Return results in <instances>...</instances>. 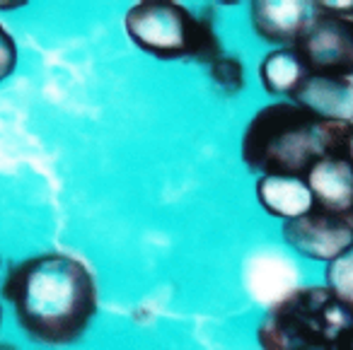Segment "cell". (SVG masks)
Returning a JSON list of instances; mask_svg holds the SVG:
<instances>
[{
	"label": "cell",
	"instance_id": "4",
	"mask_svg": "<svg viewBox=\"0 0 353 350\" xmlns=\"http://www.w3.org/2000/svg\"><path fill=\"white\" fill-rule=\"evenodd\" d=\"M128 39L160 61L196 59L211 65L221 54L218 34L206 15H192L182 3L143 0L123 17Z\"/></svg>",
	"mask_w": 353,
	"mask_h": 350
},
{
	"label": "cell",
	"instance_id": "6",
	"mask_svg": "<svg viewBox=\"0 0 353 350\" xmlns=\"http://www.w3.org/2000/svg\"><path fill=\"white\" fill-rule=\"evenodd\" d=\"M283 239L300 256L332 263L353 247V210L348 215H334L314 208L285 223Z\"/></svg>",
	"mask_w": 353,
	"mask_h": 350
},
{
	"label": "cell",
	"instance_id": "8",
	"mask_svg": "<svg viewBox=\"0 0 353 350\" xmlns=\"http://www.w3.org/2000/svg\"><path fill=\"white\" fill-rule=\"evenodd\" d=\"M305 181L312 191L314 208L334 215H348L353 210V165L343 155L319 160Z\"/></svg>",
	"mask_w": 353,
	"mask_h": 350
},
{
	"label": "cell",
	"instance_id": "7",
	"mask_svg": "<svg viewBox=\"0 0 353 350\" xmlns=\"http://www.w3.org/2000/svg\"><path fill=\"white\" fill-rule=\"evenodd\" d=\"M298 107L312 116L329 123H346L353 126V80L351 78H329V75H312L303 80L298 92L293 94Z\"/></svg>",
	"mask_w": 353,
	"mask_h": 350
},
{
	"label": "cell",
	"instance_id": "14",
	"mask_svg": "<svg viewBox=\"0 0 353 350\" xmlns=\"http://www.w3.org/2000/svg\"><path fill=\"white\" fill-rule=\"evenodd\" d=\"M17 65V46L12 34L0 25V83H6Z\"/></svg>",
	"mask_w": 353,
	"mask_h": 350
},
{
	"label": "cell",
	"instance_id": "3",
	"mask_svg": "<svg viewBox=\"0 0 353 350\" xmlns=\"http://www.w3.org/2000/svg\"><path fill=\"white\" fill-rule=\"evenodd\" d=\"M261 350H353V307L327 285L281 297L256 329Z\"/></svg>",
	"mask_w": 353,
	"mask_h": 350
},
{
	"label": "cell",
	"instance_id": "5",
	"mask_svg": "<svg viewBox=\"0 0 353 350\" xmlns=\"http://www.w3.org/2000/svg\"><path fill=\"white\" fill-rule=\"evenodd\" d=\"M295 49L312 75L353 78V17L314 10L305 22Z\"/></svg>",
	"mask_w": 353,
	"mask_h": 350
},
{
	"label": "cell",
	"instance_id": "15",
	"mask_svg": "<svg viewBox=\"0 0 353 350\" xmlns=\"http://www.w3.org/2000/svg\"><path fill=\"white\" fill-rule=\"evenodd\" d=\"M341 155L353 165V128H351V133H348L346 143H343V152H341Z\"/></svg>",
	"mask_w": 353,
	"mask_h": 350
},
{
	"label": "cell",
	"instance_id": "17",
	"mask_svg": "<svg viewBox=\"0 0 353 350\" xmlns=\"http://www.w3.org/2000/svg\"><path fill=\"white\" fill-rule=\"evenodd\" d=\"M0 350H17L12 343H0Z\"/></svg>",
	"mask_w": 353,
	"mask_h": 350
},
{
	"label": "cell",
	"instance_id": "1",
	"mask_svg": "<svg viewBox=\"0 0 353 350\" xmlns=\"http://www.w3.org/2000/svg\"><path fill=\"white\" fill-rule=\"evenodd\" d=\"M3 295L17 324L44 345L75 343L97 314V282L83 261L68 254H39L8 271Z\"/></svg>",
	"mask_w": 353,
	"mask_h": 350
},
{
	"label": "cell",
	"instance_id": "2",
	"mask_svg": "<svg viewBox=\"0 0 353 350\" xmlns=\"http://www.w3.org/2000/svg\"><path fill=\"white\" fill-rule=\"evenodd\" d=\"M353 126L312 116L295 102H274L252 116L242 136V160L261 176H300L319 160L341 155Z\"/></svg>",
	"mask_w": 353,
	"mask_h": 350
},
{
	"label": "cell",
	"instance_id": "16",
	"mask_svg": "<svg viewBox=\"0 0 353 350\" xmlns=\"http://www.w3.org/2000/svg\"><path fill=\"white\" fill-rule=\"evenodd\" d=\"M25 0H17V3H0V10H15V8H25Z\"/></svg>",
	"mask_w": 353,
	"mask_h": 350
},
{
	"label": "cell",
	"instance_id": "13",
	"mask_svg": "<svg viewBox=\"0 0 353 350\" xmlns=\"http://www.w3.org/2000/svg\"><path fill=\"white\" fill-rule=\"evenodd\" d=\"M211 78L223 94H237L245 88V68L237 59L218 56L211 63Z\"/></svg>",
	"mask_w": 353,
	"mask_h": 350
},
{
	"label": "cell",
	"instance_id": "12",
	"mask_svg": "<svg viewBox=\"0 0 353 350\" xmlns=\"http://www.w3.org/2000/svg\"><path fill=\"white\" fill-rule=\"evenodd\" d=\"M324 278H327V287L343 300L346 305L353 307V247L348 251H343L336 261L327 263V271H324Z\"/></svg>",
	"mask_w": 353,
	"mask_h": 350
},
{
	"label": "cell",
	"instance_id": "10",
	"mask_svg": "<svg viewBox=\"0 0 353 350\" xmlns=\"http://www.w3.org/2000/svg\"><path fill=\"white\" fill-rule=\"evenodd\" d=\"M254 194L261 208L283 223L298 220L314 210L312 191L300 176H259Z\"/></svg>",
	"mask_w": 353,
	"mask_h": 350
},
{
	"label": "cell",
	"instance_id": "11",
	"mask_svg": "<svg viewBox=\"0 0 353 350\" xmlns=\"http://www.w3.org/2000/svg\"><path fill=\"white\" fill-rule=\"evenodd\" d=\"M307 75L310 70L295 46H276L259 63L261 88L274 97H293Z\"/></svg>",
	"mask_w": 353,
	"mask_h": 350
},
{
	"label": "cell",
	"instance_id": "9",
	"mask_svg": "<svg viewBox=\"0 0 353 350\" xmlns=\"http://www.w3.org/2000/svg\"><path fill=\"white\" fill-rule=\"evenodd\" d=\"M252 30L269 44L295 46L305 22L307 6L300 0H256L252 3Z\"/></svg>",
	"mask_w": 353,
	"mask_h": 350
}]
</instances>
